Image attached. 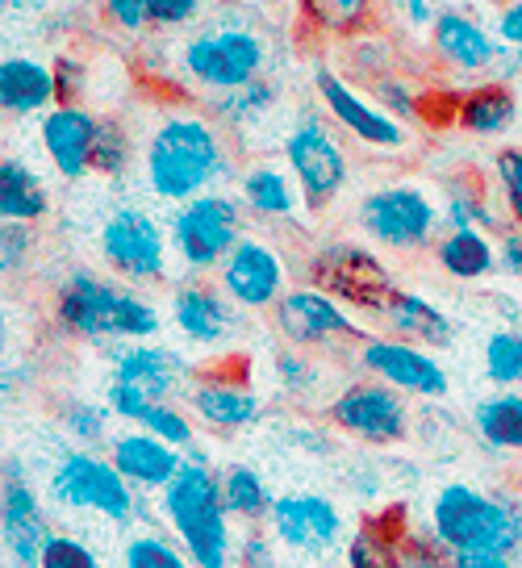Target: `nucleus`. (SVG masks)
<instances>
[{
    "mask_svg": "<svg viewBox=\"0 0 522 568\" xmlns=\"http://www.w3.org/2000/svg\"><path fill=\"white\" fill-rule=\"evenodd\" d=\"M231 151L226 139L214 125V118L201 113H167L143 151L146 189L172 201V205H188L214 189L217 180L231 176Z\"/></svg>",
    "mask_w": 522,
    "mask_h": 568,
    "instance_id": "nucleus-1",
    "label": "nucleus"
},
{
    "mask_svg": "<svg viewBox=\"0 0 522 568\" xmlns=\"http://www.w3.org/2000/svg\"><path fill=\"white\" fill-rule=\"evenodd\" d=\"M54 322L59 331H68L75 338H89V343H101V338H134V343H146V338L160 335V310L139 297L134 288H122V284L96 276L89 267H75L68 281L59 284L54 293Z\"/></svg>",
    "mask_w": 522,
    "mask_h": 568,
    "instance_id": "nucleus-2",
    "label": "nucleus"
},
{
    "mask_svg": "<svg viewBox=\"0 0 522 568\" xmlns=\"http://www.w3.org/2000/svg\"><path fill=\"white\" fill-rule=\"evenodd\" d=\"M160 510L193 568H235L231 510L222 501V477L209 464L184 460L176 480L160 494Z\"/></svg>",
    "mask_w": 522,
    "mask_h": 568,
    "instance_id": "nucleus-3",
    "label": "nucleus"
},
{
    "mask_svg": "<svg viewBox=\"0 0 522 568\" xmlns=\"http://www.w3.org/2000/svg\"><path fill=\"white\" fill-rule=\"evenodd\" d=\"M431 531L451 556H514L522 548V506L472 485H443L431 501Z\"/></svg>",
    "mask_w": 522,
    "mask_h": 568,
    "instance_id": "nucleus-4",
    "label": "nucleus"
},
{
    "mask_svg": "<svg viewBox=\"0 0 522 568\" xmlns=\"http://www.w3.org/2000/svg\"><path fill=\"white\" fill-rule=\"evenodd\" d=\"M176 68H181L188 84L205 89L209 97L235 92L264 75V68H268V42L252 26L247 13L226 21L214 13V26H205L188 42H181Z\"/></svg>",
    "mask_w": 522,
    "mask_h": 568,
    "instance_id": "nucleus-5",
    "label": "nucleus"
},
{
    "mask_svg": "<svg viewBox=\"0 0 522 568\" xmlns=\"http://www.w3.org/2000/svg\"><path fill=\"white\" fill-rule=\"evenodd\" d=\"M306 281L318 293L335 297L347 310H360L368 318H380L397 293L393 272L385 267V260L360 247V243H347V239H335V243L309 251Z\"/></svg>",
    "mask_w": 522,
    "mask_h": 568,
    "instance_id": "nucleus-6",
    "label": "nucleus"
},
{
    "mask_svg": "<svg viewBox=\"0 0 522 568\" xmlns=\"http://www.w3.org/2000/svg\"><path fill=\"white\" fill-rule=\"evenodd\" d=\"M243 210L247 205H238L226 193H205L188 205H176L167 222V239H172V251L181 255V264L188 272H214L226 264V255L247 239Z\"/></svg>",
    "mask_w": 522,
    "mask_h": 568,
    "instance_id": "nucleus-7",
    "label": "nucleus"
},
{
    "mask_svg": "<svg viewBox=\"0 0 522 568\" xmlns=\"http://www.w3.org/2000/svg\"><path fill=\"white\" fill-rule=\"evenodd\" d=\"M51 497L68 510H92L117 527L143 518L139 489L117 473V464L92 452H68L59 460V468L51 473Z\"/></svg>",
    "mask_w": 522,
    "mask_h": 568,
    "instance_id": "nucleus-8",
    "label": "nucleus"
},
{
    "mask_svg": "<svg viewBox=\"0 0 522 568\" xmlns=\"http://www.w3.org/2000/svg\"><path fill=\"white\" fill-rule=\"evenodd\" d=\"M360 231L393 251H418L427 243H439L434 231L443 222V213L434 210V201L427 196V189L418 184H385L360 201Z\"/></svg>",
    "mask_w": 522,
    "mask_h": 568,
    "instance_id": "nucleus-9",
    "label": "nucleus"
},
{
    "mask_svg": "<svg viewBox=\"0 0 522 568\" xmlns=\"http://www.w3.org/2000/svg\"><path fill=\"white\" fill-rule=\"evenodd\" d=\"M101 260H105L117 276H126L134 284H155L167 276V251L172 239L160 222L146 210L134 205H117L101 226Z\"/></svg>",
    "mask_w": 522,
    "mask_h": 568,
    "instance_id": "nucleus-10",
    "label": "nucleus"
},
{
    "mask_svg": "<svg viewBox=\"0 0 522 568\" xmlns=\"http://www.w3.org/2000/svg\"><path fill=\"white\" fill-rule=\"evenodd\" d=\"M285 163L288 176L297 180V189L306 196V210H326L347 184V155H342L335 130L323 118H301L285 134Z\"/></svg>",
    "mask_w": 522,
    "mask_h": 568,
    "instance_id": "nucleus-11",
    "label": "nucleus"
},
{
    "mask_svg": "<svg viewBox=\"0 0 522 568\" xmlns=\"http://www.w3.org/2000/svg\"><path fill=\"white\" fill-rule=\"evenodd\" d=\"M272 322H276V331L288 347H301V352H326V347H339V343H364L368 338L360 322L351 318V310L318 293L314 284L288 288L272 310Z\"/></svg>",
    "mask_w": 522,
    "mask_h": 568,
    "instance_id": "nucleus-12",
    "label": "nucleus"
},
{
    "mask_svg": "<svg viewBox=\"0 0 522 568\" xmlns=\"http://www.w3.org/2000/svg\"><path fill=\"white\" fill-rule=\"evenodd\" d=\"M326 418H330V426H339L342 435H351V439L372 447L401 444L406 430H410L406 393H397L385 381H351L326 406Z\"/></svg>",
    "mask_w": 522,
    "mask_h": 568,
    "instance_id": "nucleus-13",
    "label": "nucleus"
},
{
    "mask_svg": "<svg viewBox=\"0 0 522 568\" xmlns=\"http://www.w3.org/2000/svg\"><path fill=\"white\" fill-rule=\"evenodd\" d=\"M360 368L372 381L393 385L397 393L414 397H443L448 393V373L427 347H414L393 335H368L360 343Z\"/></svg>",
    "mask_w": 522,
    "mask_h": 568,
    "instance_id": "nucleus-14",
    "label": "nucleus"
},
{
    "mask_svg": "<svg viewBox=\"0 0 522 568\" xmlns=\"http://www.w3.org/2000/svg\"><path fill=\"white\" fill-rule=\"evenodd\" d=\"M217 288L238 305V310H276V302L285 297V260L268 247L264 239L247 234L226 264L217 267Z\"/></svg>",
    "mask_w": 522,
    "mask_h": 568,
    "instance_id": "nucleus-15",
    "label": "nucleus"
},
{
    "mask_svg": "<svg viewBox=\"0 0 522 568\" xmlns=\"http://www.w3.org/2000/svg\"><path fill=\"white\" fill-rule=\"evenodd\" d=\"M314 92H318V101L326 105V113H330V118H335L351 139L364 142V146L397 151V146L406 142V125L397 122V118H389L377 101L360 97V92L342 80L339 71L314 68Z\"/></svg>",
    "mask_w": 522,
    "mask_h": 568,
    "instance_id": "nucleus-16",
    "label": "nucleus"
},
{
    "mask_svg": "<svg viewBox=\"0 0 522 568\" xmlns=\"http://www.w3.org/2000/svg\"><path fill=\"white\" fill-rule=\"evenodd\" d=\"M268 527L276 544L306 556H326L342 539V515L339 506L323 494H285L272 501Z\"/></svg>",
    "mask_w": 522,
    "mask_h": 568,
    "instance_id": "nucleus-17",
    "label": "nucleus"
},
{
    "mask_svg": "<svg viewBox=\"0 0 522 568\" xmlns=\"http://www.w3.org/2000/svg\"><path fill=\"white\" fill-rule=\"evenodd\" d=\"M0 527H4V551L18 568H38L42 548L51 539V523L42 515V501L34 497L30 480L18 460L4 464V489H0Z\"/></svg>",
    "mask_w": 522,
    "mask_h": 568,
    "instance_id": "nucleus-18",
    "label": "nucleus"
},
{
    "mask_svg": "<svg viewBox=\"0 0 522 568\" xmlns=\"http://www.w3.org/2000/svg\"><path fill=\"white\" fill-rule=\"evenodd\" d=\"M96 125L101 118L84 105H54L38 122V139L51 168L63 180H80L92 172V146H96Z\"/></svg>",
    "mask_w": 522,
    "mask_h": 568,
    "instance_id": "nucleus-19",
    "label": "nucleus"
},
{
    "mask_svg": "<svg viewBox=\"0 0 522 568\" xmlns=\"http://www.w3.org/2000/svg\"><path fill=\"white\" fill-rule=\"evenodd\" d=\"M431 51L439 54V63L451 71H464V75H477V71H493L498 68V54H502V42L498 34L481 26V21L464 13V9H439L431 30Z\"/></svg>",
    "mask_w": 522,
    "mask_h": 568,
    "instance_id": "nucleus-20",
    "label": "nucleus"
},
{
    "mask_svg": "<svg viewBox=\"0 0 522 568\" xmlns=\"http://www.w3.org/2000/svg\"><path fill=\"white\" fill-rule=\"evenodd\" d=\"M172 322L188 343H201V347H217L238 331L235 302L222 288L201 281L172 288Z\"/></svg>",
    "mask_w": 522,
    "mask_h": 568,
    "instance_id": "nucleus-21",
    "label": "nucleus"
},
{
    "mask_svg": "<svg viewBox=\"0 0 522 568\" xmlns=\"http://www.w3.org/2000/svg\"><path fill=\"white\" fill-rule=\"evenodd\" d=\"M188 409L214 430H243V426L259 423L264 402L243 376L209 373L188 385Z\"/></svg>",
    "mask_w": 522,
    "mask_h": 568,
    "instance_id": "nucleus-22",
    "label": "nucleus"
},
{
    "mask_svg": "<svg viewBox=\"0 0 522 568\" xmlns=\"http://www.w3.org/2000/svg\"><path fill=\"white\" fill-rule=\"evenodd\" d=\"M109 460L117 464V473L134 489H160L163 494L184 468V452L167 447L146 430H122V435L109 439Z\"/></svg>",
    "mask_w": 522,
    "mask_h": 568,
    "instance_id": "nucleus-23",
    "label": "nucleus"
},
{
    "mask_svg": "<svg viewBox=\"0 0 522 568\" xmlns=\"http://www.w3.org/2000/svg\"><path fill=\"white\" fill-rule=\"evenodd\" d=\"M113 381H122L130 389H139L146 402H167L172 393L184 389L188 381V364L184 355L160 343H134L126 352H117L113 359Z\"/></svg>",
    "mask_w": 522,
    "mask_h": 568,
    "instance_id": "nucleus-24",
    "label": "nucleus"
},
{
    "mask_svg": "<svg viewBox=\"0 0 522 568\" xmlns=\"http://www.w3.org/2000/svg\"><path fill=\"white\" fill-rule=\"evenodd\" d=\"M380 322L393 338H406V343L427 347V352H443V347L456 343V322L434 302H427L422 293H410V288H397L393 302L385 305Z\"/></svg>",
    "mask_w": 522,
    "mask_h": 568,
    "instance_id": "nucleus-25",
    "label": "nucleus"
},
{
    "mask_svg": "<svg viewBox=\"0 0 522 568\" xmlns=\"http://www.w3.org/2000/svg\"><path fill=\"white\" fill-rule=\"evenodd\" d=\"M59 105L51 63H38L30 54H9L0 63V109L9 118H34Z\"/></svg>",
    "mask_w": 522,
    "mask_h": 568,
    "instance_id": "nucleus-26",
    "label": "nucleus"
},
{
    "mask_svg": "<svg viewBox=\"0 0 522 568\" xmlns=\"http://www.w3.org/2000/svg\"><path fill=\"white\" fill-rule=\"evenodd\" d=\"M451 118L460 130H469L477 139H498L505 134L510 125L519 122V97L510 84H498V80H489V84H477L469 89L456 109H451Z\"/></svg>",
    "mask_w": 522,
    "mask_h": 568,
    "instance_id": "nucleus-27",
    "label": "nucleus"
},
{
    "mask_svg": "<svg viewBox=\"0 0 522 568\" xmlns=\"http://www.w3.org/2000/svg\"><path fill=\"white\" fill-rule=\"evenodd\" d=\"M401 510H385V515H364L356 523L351 539L342 544L347 568H401Z\"/></svg>",
    "mask_w": 522,
    "mask_h": 568,
    "instance_id": "nucleus-28",
    "label": "nucleus"
},
{
    "mask_svg": "<svg viewBox=\"0 0 522 568\" xmlns=\"http://www.w3.org/2000/svg\"><path fill=\"white\" fill-rule=\"evenodd\" d=\"M238 193H243V205L255 213V217H268V222H280V217H293L297 205L306 201L297 180L285 176L280 168L272 163H255L238 176Z\"/></svg>",
    "mask_w": 522,
    "mask_h": 568,
    "instance_id": "nucleus-29",
    "label": "nucleus"
},
{
    "mask_svg": "<svg viewBox=\"0 0 522 568\" xmlns=\"http://www.w3.org/2000/svg\"><path fill=\"white\" fill-rule=\"evenodd\" d=\"M297 18L314 38H364L377 21V0H297Z\"/></svg>",
    "mask_w": 522,
    "mask_h": 568,
    "instance_id": "nucleus-30",
    "label": "nucleus"
},
{
    "mask_svg": "<svg viewBox=\"0 0 522 568\" xmlns=\"http://www.w3.org/2000/svg\"><path fill=\"white\" fill-rule=\"evenodd\" d=\"M434 260L451 281H485L493 267H502V255L485 231H443L434 243Z\"/></svg>",
    "mask_w": 522,
    "mask_h": 568,
    "instance_id": "nucleus-31",
    "label": "nucleus"
},
{
    "mask_svg": "<svg viewBox=\"0 0 522 568\" xmlns=\"http://www.w3.org/2000/svg\"><path fill=\"white\" fill-rule=\"evenodd\" d=\"M47 210H51V196H47L34 168L25 160L4 155L0 160V217L30 226L38 217H47Z\"/></svg>",
    "mask_w": 522,
    "mask_h": 568,
    "instance_id": "nucleus-32",
    "label": "nucleus"
},
{
    "mask_svg": "<svg viewBox=\"0 0 522 568\" xmlns=\"http://www.w3.org/2000/svg\"><path fill=\"white\" fill-rule=\"evenodd\" d=\"M472 426L493 452H519L522 456V393L505 389L472 406Z\"/></svg>",
    "mask_w": 522,
    "mask_h": 568,
    "instance_id": "nucleus-33",
    "label": "nucleus"
},
{
    "mask_svg": "<svg viewBox=\"0 0 522 568\" xmlns=\"http://www.w3.org/2000/svg\"><path fill=\"white\" fill-rule=\"evenodd\" d=\"M276 101H280L276 84L259 75V80H252V84H243V89H235V92L209 97L205 109H209V118H217V125H226V130H247V125L264 122L272 109H276Z\"/></svg>",
    "mask_w": 522,
    "mask_h": 568,
    "instance_id": "nucleus-34",
    "label": "nucleus"
},
{
    "mask_svg": "<svg viewBox=\"0 0 522 568\" xmlns=\"http://www.w3.org/2000/svg\"><path fill=\"white\" fill-rule=\"evenodd\" d=\"M222 501H226L231 518L264 523V518L272 515V501H276V497L268 494V485H264V477H259L255 468L235 464V468L222 473Z\"/></svg>",
    "mask_w": 522,
    "mask_h": 568,
    "instance_id": "nucleus-35",
    "label": "nucleus"
},
{
    "mask_svg": "<svg viewBox=\"0 0 522 568\" xmlns=\"http://www.w3.org/2000/svg\"><path fill=\"white\" fill-rule=\"evenodd\" d=\"M443 226L448 231H498L502 217L493 213L489 196L481 184H469V180H451L448 184V205H443Z\"/></svg>",
    "mask_w": 522,
    "mask_h": 568,
    "instance_id": "nucleus-36",
    "label": "nucleus"
},
{
    "mask_svg": "<svg viewBox=\"0 0 522 568\" xmlns=\"http://www.w3.org/2000/svg\"><path fill=\"white\" fill-rule=\"evenodd\" d=\"M130 160H134V139H130L126 122L101 118V125H96V146H92V172L117 180L126 176Z\"/></svg>",
    "mask_w": 522,
    "mask_h": 568,
    "instance_id": "nucleus-37",
    "label": "nucleus"
},
{
    "mask_svg": "<svg viewBox=\"0 0 522 568\" xmlns=\"http://www.w3.org/2000/svg\"><path fill=\"white\" fill-rule=\"evenodd\" d=\"M485 376L502 389L522 385V331L502 326L485 338Z\"/></svg>",
    "mask_w": 522,
    "mask_h": 568,
    "instance_id": "nucleus-38",
    "label": "nucleus"
},
{
    "mask_svg": "<svg viewBox=\"0 0 522 568\" xmlns=\"http://www.w3.org/2000/svg\"><path fill=\"white\" fill-rule=\"evenodd\" d=\"M139 430L155 435V439H163V444L176 447V452H188V447H193V423H188V414L176 409L172 402L146 406V414L139 418Z\"/></svg>",
    "mask_w": 522,
    "mask_h": 568,
    "instance_id": "nucleus-39",
    "label": "nucleus"
},
{
    "mask_svg": "<svg viewBox=\"0 0 522 568\" xmlns=\"http://www.w3.org/2000/svg\"><path fill=\"white\" fill-rule=\"evenodd\" d=\"M109 418H113L109 406H89V402H72V406H63V414H59L63 430L72 435L75 444H84V452L109 439Z\"/></svg>",
    "mask_w": 522,
    "mask_h": 568,
    "instance_id": "nucleus-40",
    "label": "nucleus"
},
{
    "mask_svg": "<svg viewBox=\"0 0 522 568\" xmlns=\"http://www.w3.org/2000/svg\"><path fill=\"white\" fill-rule=\"evenodd\" d=\"M126 568H188L193 560H184V551L176 544H167L160 535H134L122 551Z\"/></svg>",
    "mask_w": 522,
    "mask_h": 568,
    "instance_id": "nucleus-41",
    "label": "nucleus"
},
{
    "mask_svg": "<svg viewBox=\"0 0 522 568\" xmlns=\"http://www.w3.org/2000/svg\"><path fill=\"white\" fill-rule=\"evenodd\" d=\"M493 176H498V189H502L505 217L522 231V146H505V151L493 155Z\"/></svg>",
    "mask_w": 522,
    "mask_h": 568,
    "instance_id": "nucleus-42",
    "label": "nucleus"
},
{
    "mask_svg": "<svg viewBox=\"0 0 522 568\" xmlns=\"http://www.w3.org/2000/svg\"><path fill=\"white\" fill-rule=\"evenodd\" d=\"M272 368H276L280 389L293 393V397H301V393L318 385V368L309 364V355H301V347H280V352L272 355Z\"/></svg>",
    "mask_w": 522,
    "mask_h": 568,
    "instance_id": "nucleus-43",
    "label": "nucleus"
},
{
    "mask_svg": "<svg viewBox=\"0 0 522 568\" xmlns=\"http://www.w3.org/2000/svg\"><path fill=\"white\" fill-rule=\"evenodd\" d=\"M368 89H372V101H377L389 118H397V122L418 118V89L414 84H406L401 75H380V80H372Z\"/></svg>",
    "mask_w": 522,
    "mask_h": 568,
    "instance_id": "nucleus-44",
    "label": "nucleus"
},
{
    "mask_svg": "<svg viewBox=\"0 0 522 568\" xmlns=\"http://www.w3.org/2000/svg\"><path fill=\"white\" fill-rule=\"evenodd\" d=\"M401 568H456V556H451L434 531H406L401 539Z\"/></svg>",
    "mask_w": 522,
    "mask_h": 568,
    "instance_id": "nucleus-45",
    "label": "nucleus"
},
{
    "mask_svg": "<svg viewBox=\"0 0 522 568\" xmlns=\"http://www.w3.org/2000/svg\"><path fill=\"white\" fill-rule=\"evenodd\" d=\"M38 568H101L96 551L89 544H80L75 535H51L47 548H42V560Z\"/></svg>",
    "mask_w": 522,
    "mask_h": 568,
    "instance_id": "nucleus-46",
    "label": "nucleus"
},
{
    "mask_svg": "<svg viewBox=\"0 0 522 568\" xmlns=\"http://www.w3.org/2000/svg\"><path fill=\"white\" fill-rule=\"evenodd\" d=\"M54 92H59V105H80V97L89 89V63L75 59V54H54Z\"/></svg>",
    "mask_w": 522,
    "mask_h": 568,
    "instance_id": "nucleus-47",
    "label": "nucleus"
},
{
    "mask_svg": "<svg viewBox=\"0 0 522 568\" xmlns=\"http://www.w3.org/2000/svg\"><path fill=\"white\" fill-rule=\"evenodd\" d=\"M30 251H34V234H30L25 222H4L0 226V267H4V276L21 272Z\"/></svg>",
    "mask_w": 522,
    "mask_h": 568,
    "instance_id": "nucleus-48",
    "label": "nucleus"
},
{
    "mask_svg": "<svg viewBox=\"0 0 522 568\" xmlns=\"http://www.w3.org/2000/svg\"><path fill=\"white\" fill-rule=\"evenodd\" d=\"M201 9H205V0H151L146 21H151V30H184L201 18Z\"/></svg>",
    "mask_w": 522,
    "mask_h": 568,
    "instance_id": "nucleus-49",
    "label": "nucleus"
},
{
    "mask_svg": "<svg viewBox=\"0 0 522 568\" xmlns=\"http://www.w3.org/2000/svg\"><path fill=\"white\" fill-rule=\"evenodd\" d=\"M146 9H151V0H101V13H105L109 26H117V30H126V34H143L146 26Z\"/></svg>",
    "mask_w": 522,
    "mask_h": 568,
    "instance_id": "nucleus-50",
    "label": "nucleus"
},
{
    "mask_svg": "<svg viewBox=\"0 0 522 568\" xmlns=\"http://www.w3.org/2000/svg\"><path fill=\"white\" fill-rule=\"evenodd\" d=\"M105 406H109V414H117V418H126V423L139 426V418L146 414V406H155V402H146L143 393L130 389V385H122V381H109Z\"/></svg>",
    "mask_w": 522,
    "mask_h": 568,
    "instance_id": "nucleus-51",
    "label": "nucleus"
},
{
    "mask_svg": "<svg viewBox=\"0 0 522 568\" xmlns=\"http://www.w3.org/2000/svg\"><path fill=\"white\" fill-rule=\"evenodd\" d=\"M493 34H498L502 47L522 51V0H502V9L493 18Z\"/></svg>",
    "mask_w": 522,
    "mask_h": 568,
    "instance_id": "nucleus-52",
    "label": "nucleus"
},
{
    "mask_svg": "<svg viewBox=\"0 0 522 568\" xmlns=\"http://www.w3.org/2000/svg\"><path fill=\"white\" fill-rule=\"evenodd\" d=\"M389 9H393L410 30H434V18H439L434 0H389Z\"/></svg>",
    "mask_w": 522,
    "mask_h": 568,
    "instance_id": "nucleus-53",
    "label": "nucleus"
},
{
    "mask_svg": "<svg viewBox=\"0 0 522 568\" xmlns=\"http://www.w3.org/2000/svg\"><path fill=\"white\" fill-rule=\"evenodd\" d=\"M235 568H272L276 565V551H272V539H264V535H247L243 544H238L235 551Z\"/></svg>",
    "mask_w": 522,
    "mask_h": 568,
    "instance_id": "nucleus-54",
    "label": "nucleus"
},
{
    "mask_svg": "<svg viewBox=\"0 0 522 568\" xmlns=\"http://www.w3.org/2000/svg\"><path fill=\"white\" fill-rule=\"evenodd\" d=\"M498 255H502V267H505V272L522 281V231H519V226L502 231V239H498Z\"/></svg>",
    "mask_w": 522,
    "mask_h": 568,
    "instance_id": "nucleus-55",
    "label": "nucleus"
},
{
    "mask_svg": "<svg viewBox=\"0 0 522 568\" xmlns=\"http://www.w3.org/2000/svg\"><path fill=\"white\" fill-rule=\"evenodd\" d=\"M519 71H522V51H510V47H502V54H498V68H493V80H498V84H510Z\"/></svg>",
    "mask_w": 522,
    "mask_h": 568,
    "instance_id": "nucleus-56",
    "label": "nucleus"
},
{
    "mask_svg": "<svg viewBox=\"0 0 522 568\" xmlns=\"http://www.w3.org/2000/svg\"><path fill=\"white\" fill-rule=\"evenodd\" d=\"M456 568H519L510 556H456Z\"/></svg>",
    "mask_w": 522,
    "mask_h": 568,
    "instance_id": "nucleus-57",
    "label": "nucleus"
},
{
    "mask_svg": "<svg viewBox=\"0 0 522 568\" xmlns=\"http://www.w3.org/2000/svg\"><path fill=\"white\" fill-rule=\"evenodd\" d=\"M0 4H4V9H9V13H21V9H30V4H34V0H0Z\"/></svg>",
    "mask_w": 522,
    "mask_h": 568,
    "instance_id": "nucleus-58",
    "label": "nucleus"
},
{
    "mask_svg": "<svg viewBox=\"0 0 522 568\" xmlns=\"http://www.w3.org/2000/svg\"><path fill=\"white\" fill-rule=\"evenodd\" d=\"M247 4H288V0H247Z\"/></svg>",
    "mask_w": 522,
    "mask_h": 568,
    "instance_id": "nucleus-59",
    "label": "nucleus"
}]
</instances>
